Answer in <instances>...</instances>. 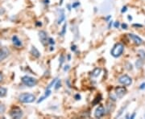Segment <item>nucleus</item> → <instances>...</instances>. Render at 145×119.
I'll list each match as a JSON object with an SVG mask.
<instances>
[{
	"label": "nucleus",
	"instance_id": "c9c22d12",
	"mask_svg": "<svg viewBox=\"0 0 145 119\" xmlns=\"http://www.w3.org/2000/svg\"><path fill=\"white\" fill-rule=\"evenodd\" d=\"M3 75H2V73H1V72H0V82L2 81V80H3Z\"/></svg>",
	"mask_w": 145,
	"mask_h": 119
},
{
	"label": "nucleus",
	"instance_id": "c756f323",
	"mask_svg": "<svg viewBox=\"0 0 145 119\" xmlns=\"http://www.w3.org/2000/svg\"><path fill=\"white\" fill-rule=\"evenodd\" d=\"M121 26L123 29H127V24H123Z\"/></svg>",
	"mask_w": 145,
	"mask_h": 119
},
{
	"label": "nucleus",
	"instance_id": "6e6552de",
	"mask_svg": "<svg viewBox=\"0 0 145 119\" xmlns=\"http://www.w3.org/2000/svg\"><path fill=\"white\" fill-rule=\"evenodd\" d=\"M105 114V108L102 105H99L98 108L95 109L94 112V117L97 118L102 117Z\"/></svg>",
	"mask_w": 145,
	"mask_h": 119
},
{
	"label": "nucleus",
	"instance_id": "aec40b11",
	"mask_svg": "<svg viewBox=\"0 0 145 119\" xmlns=\"http://www.w3.org/2000/svg\"><path fill=\"white\" fill-rule=\"evenodd\" d=\"M60 85H61V81H60V80L57 79V80L55 83V89H58L60 87Z\"/></svg>",
	"mask_w": 145,
	"mask_h": 119
},
{
	"label": "nucleus",
	"instance_id": "4be33fe9",
	"mask_svg": "<svg viewBox=\"0 0 145 119\" xmlns=\"http://www.w3.org/2000/svg\"><path fill=\"white\" fill-rule=\"evenodd\" d=\"M64 56L63 55H61V56H60V59H59V60H60V66H61L62 64L64 63Z\"/></svg>",
	"mask_w": 145,
	"mask_h": 119
},
{
	"label": "nucleus",
	"instance_id": "9d476101",
	"mask_svg": "<svg viewBox=\"0 0 145 119\" xmlns=\"http://www.w3.org/2000/svg\"><path fill=\"white\" fill-rule=\"evenodd\" d=\"M8 55H9V52L7 48L0 49V61H2L4 59H6Z\"/></svg>",
	"mask_w": 145,
	"mask_h": 119
},
{
	"label": "nucleus",
	"instance_id": "7c9ffc66",
	"mask_svg": "<svg viewBox=\"0 0 145 119\" xmlns=\"http://www.w3.org/2000/svg\"><path fill=\"white\" fill-rule=\"evenodd\" d=\"M76 49H77V46H76V45H74V46H72V47H71V50L72 52L76 51Z\"/></svg>",
	"mask_w": 145,
	"mask_h": 119
},
{
	"label": "nucleus",
	"instance_id": "79ce46f5",
	"mask_svg": "<svg viewBox=\"0 0 145 119\" xmlns=\"http://www.w3.org/2000/svg\"><path fill=\"white\" fill-rule=\"evenodd\" d=\"M70 58H71L70 55H68V60H70Z\"/></svg>",
	"mask_w": 145,
	"mask_h": 119
},
{
	"label": "nucleus",
	"instance_id": "f03ea898",
	"mask_svg": "<svg viewBox=\"0 0 145 119\" xmlns=\"http://www.w3.org/2000/svg\"><path fill=\"white\" fill-rule=\"evenodd\" d=\"M123 50H124L123 44H121V43H117V44H114L110 53H111V55L114 57H119L123 54Z\"/></svg>",
	"mask_w": 145,
	"mask_h": 119
},
{
	"label": "nucleus",
	"instance_id": "c85d7f7f",
	"mask_svg": "<svg viewBox=\"0 0 145 119\" xmlns=\"http://www.w3.org/2000/svg\"><path fill=\"white\" fill-rule=\"evenodd\" d=\"M139 89H145V83H142V84H140Z\"/></svg>",
	"mask_w": 145,
	"mask_h": 119
},
{
	"label": "nucleus",
	"instance_id": "a19ab883",
	"mask_svg": "<svg viewBox=\"0 0 145 119\" xmlns=\"http://www.w3.org/2000/svg\"><path fill=\"white\" fill-rule=\"evenodd\" d=\"M36 25H38V26H41L42 25V24H41V23H36Z\"/></svg>",
	"mask_w": 145,
	"mask_h": 119
},
{
	"label": "nucleus",
	"instance_id": "6ab92c4d",
	"mask_svg": "<svg viewBox=\"0 0 145 119\" xmlns=\"http://www.w3.org/2000/svg\"><path fill=\"white\" fill-rule=\"evenodd\" d=\"M138 54H139V56L140 59L145 60V52L143 51V50H139Z\"/></svg>",
	"mask_w": 145,
	"mask_h": 119
},
{
	"label": "nucleus",
	"instance_id": "f3484780",
	"mask_svg": "<svg viewBox=\"0 0 145 119\" xmlns=\"http://www.w3.org/2000/svg\"><path fill=\"white\" fill-rule=\"evenodd\" d=\"M143 60L139 58V60H137L136 63H135L136 68H142V66H143Z\"/></svg>",
	"mask_w": 145,
	"mask_h": 119
},
{
	"label": "nucleus",
	"instance_id": "7ed1b4c3",
	"mask_svg": "<svg viewBox=\"0 0 145 119\" xmlns=\"http://www.w3.org/2000/svg\"><path fill=\"white\" fill-rule=\"evenodd\" d=\"M21 80H22V83L24 84V85L28 86V87H30V88L36 86V84H37V83H38L37 80L36 78L31 77V76H23Z\"/></svg>",
	"mask_w": 145,
	"mask_h": 119
},
{
	"label": "nucleus",
	"instance_id": "412c9836",
	"mask_svg": "<svg viewBox=\"0 0 145 119\" xmlns=\"http://www.w3.org/2000/svg\"><path fill=\"white\" fill-rule=\"evenodd\" d=\"M56 80H57V78H55V79L53 80H52V82H51L50 84H48V88H47V89H50L51 87H52V85H54Z\"/></svg>",
	"mask_w": 145,
	"mask_h": 119
},
{
	"label": "nucleus",
	"instance_id": "20e7f679",
	"mask_svg": "<svg viewBox=\"0 0 145 119\" xmlns=\"http://www.w3.org/2000/svg\"><path fill=\"white\" fill-rule=\"evenodd\" d=\"M10 116L12 118H21L23 117V111L20 107H13L10 111Z\"/></svg>",
	"mask_w": 145,
	"mask_h": 119
},
{
	"label": "nucleus",
	"instance_id": "423d86ee",
	"mask_svg": "<svg viewBox=\"0 0 145 119\" xmlns=\"http://www.w3.org/2000/svg\"><path fill=\"white\" fill-rule=\"evenodd\" d=\"M128 36L130 37V39L134 42L136 45H141L143 44L142 39H141V38L139 36H138L137 35H135V34H133V33H130L128 35Z\"/></svg>",
	"mask_w": 145,
	"mask_h": 119
},
{
	"label": "nucleus",
	"instance_id": "2f4dec72",
	"mask_svg": "<svg viewBox=\"0 0 145 119\" xmlns=\"http://www.w3.org/2000/svg\"><path fill=\"white\" fill-rule=\"evenodd\" d=\"M74 97H75L76 100H80V99H81V96H80L79 94H76Z\"/></svg>",
	"mask_w": 145,
	"mask_h": 119
},
{
	"label": "nucleus",
	"instance_id": "ea45409f",
	"mask_svg": "<svg viewBox=\"0 0 145 119\" xmlns=\"http://www.w3.org/2000/svg\"><path fill=\"white\" fill-rule=\"evenodd\" d=\"M110 17H111V16H110V15H109V16H108L107 18H106V21H108V20H110Z\"/></svg>",
	"mask_w": 145,
	"mask_h": 119
},
{
	"label": "nucleus",
	"instance_id": "72a5a7b5",
	"mask_svg": "<svg viewBox=\"0 0 145 119\" xmlns=\"http://www.w3.org/2000/svg\"><path fill=\"white\" fill-rule=\"evenodd\" d=\"M112 26V21H109V25H108V29H110Z\"/></svg>",
	"mask_w": 145,
	"mask_h": 119
},
{
	"label": "nucleus",
	"instance_id": "4468645a",
	"mask_svg": "<svg viewBox=\"0 0 145 119\" xmlns=\"http://www.w3.org/2000/svg\"><path fill=\"white\" fill-rule=\"evenodd\" d=\"M64 19H65V16H64V11L61 10V11H60V14L59 15V18H58V20H57V24H61V23L64 20Z\"/></svg>",
	"mask_w": 145,
	"mask_h": 119
},
{
	"label": "nucleus",
	"instance_id": "b1692460",
	"mask_svg": "<svg viewBox=\"0 0 145 119\" xmlns=\"http://www.w3.org/2000/svg\"><path fill=\"white\" fill-rule=\"evenodd\" d=\"M5 111V106L3 105H0V113H3Z\"/></svg>",
	"mask_w": 145,
	"mask_h": 119
},
{
	"label": "nucleus",
	"instance_id": "2eb2a0df",
	"mask_svg": "<svg viewBox=\"0 0 145 119\" xmlns=\"http://www.w3.org/2000/svg\"><path fill=\"white\" fill-rule=\"evenodd\" d=\"M101 68H94V71L92 72V76H94V77H97V76H99V74L101 73Z\"/></svg>",
	"mask_w": 145,
	"mask_h": 119
},
{
	"label": "nucleus",
	"instance_id": "e433bc0d",
	"mask_svg": "<svg viewBox=\"0 0 145 119\" xmlns=\"http://www.w3.org/2000/svg\"><path fill=\"white\" fill-rule=\"evenodd\" d=\"M135 113H133V114L131 115V116L130 117V118H131V119H132V118H134V117H135Z\"/></svg>",
	"mask_w": 145,
	"mask_h": 119
},
{
	"label": "nucleus",
	"instance_id": "39448f33",
	"mask_svg": "<svg viewBox=\"0 0 145 119\" xmlns=\"http://www.w3.org/2000/svg\"><path fill=\"white\" fill-rule=\"evenodd\" d=\"M119 82L124 86H129L132 83V80L127 75H123L119 78Z\"/></svg>",
	"mask_w": 145,
	"mask_h": 119
},
{
	"label": "nucleus",
	"instance_id": "1a4fd4ad",
	"mask_svg": "<svg viewBox=\"0 0 145 119\" xmlns=\"http://www.w3.org/2000/svg\"><path fill=\"white\" fill-rule=\"evenodd\" d=\"M127 93V89L124 87H117L115 88V94L119 98H122Z\"/></svg>",
	"mask_w": 145,
	"mask_h": 119
},
{
	"label": "nucleus",
	"instance_id": "f704fd0d",
	"mask_svg": "<svg viewBox=\"0 0 145 119\" xmlns=\"http://www.w3.org/2000/svg\"><path fill=\"white\" fill-rule=\"evenodd\" d=\"M133 27H137V28H142V25L141 24H133Z\"/></svg>",
	"mask_w": 145,
	"mask_h": 119
},
{
	"label": "nucleus",
	"instance_id": "58836bf2",
	"mask_svg": "<svg viewBox=\"0 0 145 119\" xmlns=\"http://www.w3.org/2000/svg\"><path fill=\"white\" fill-rule=\"evenodd\" d=\"M127 19H128L129 20H132V17L130 16V15H128V16H127Z\"/></svg>",
	"mask_w": 145,
	"mask_h": 119
},
{
	"label": "nucleus",
	"instance_id": "9b49d317",
	"mask_svg": "<svg viewBox=\"0 0 145 119\" xmlns=\"http://www.w3.org/2000/svg\"><path fill=\"white\" fill-rule=\"evenodd\" d=\"M51 93H52V91L50 90V89H47L46 91H45V93H44V95L43 96V97H40V99L37 101V103H40V102L43 101L44 99H46L47 97H48L49 96L51 95Z\"/></svg>",
	"mask_w": 145,
	"mask_h": 119
},
{
	"label": "nucleus",
	"instance_id": "0eeeda50",
	"mask_svg": "<svg viewBox=\"0 0 145 119\" xmlns=\"http://www.w3.org/2000/svg\"><path fill=\"white\" fill-rule=\"evenodd\" d=\"M39 37H40L41 44L44 46L47 45V44H48V35H47L46 32H44V31H40V32H39Z\"/></svg>",
	"mask_w": 145,
	"mask_h": 119
},
{
	"label": "nucleus",
	"instance_id": "5701e85b",
	"mask_svg": "<svg viewBox=\"0 0 145 119\" xmlns=\"http://www.w3.org/2000/svg\"><path fill=\"white\" fill-rule=\"evenodd\" d=\"M48 43L50 44H54L55 41H54V40L52 39V38H48Z\"/></svg>",
	"mask_w": 145,
	"mask_h": 119
},
{
	"label": "nucleus",
	"instance_id": "cd10ccee",
	"mask_svg": "<svg viewBox=\"0 0 145 119\" xmlns=\"http://www.w3.org/2000/svg\"><path fill=\"white\" fill-rule=\"evenodd\" d=\"M119 25H120V24H119V21L115 22V23H114V28H119Z\"/></svg>",
	"mask_w": 145,
	"mask_h": 119
},
{
	"label": "nucleus",
	"instance_id": "473e14b6",
	"mask_svg": "<svg viewBox=\"0 0 145 119\" xmlns=\"http://www.w3.org/2000/svg\"><path fill=\"white\" fill-rule=\"evenodd\" d=\"M68 69H69V66H68V65H66V66H64V72L68 71Z\"/></svg>",
	"mask_w": 145,
	"mask_h": 119
},
{
	"label": "nucleus",
	"instance_id": "f257e3e1",
	"mask_svg": "<svg viewBox=\"0 0 145 119\" xmlns=\"http://www.w3.org/2000/svg\"><path fill=\"white\" fill-rule=\"evenodd\" d=\"M36 100L35 95L29 93H24L19 96V101L22 103H32Z\"/></svg>",
	"mask_w": 145,
	"mask_h": 119
},
{
	"label": "nucleus",
	"instance_id": "ddd939ff",
	"mask_svg": "<svg viewBox=\"0 0 145 119\" xmlns=\"http://www.w3.org/2000/svg\"><path fill=\"white\" fill-rule=\"evenodd\" d=\"M31 53L32 54V56H34L36 58H39L40 56V52H39V50H38L35 46H32V49H31Z\"/></svg>",
	"mask_w": 145,
	"mask_h": 119
},
{
	"label": "nucleus",
	"instance_id": "a878e982",
	"mask_svg": "<svg viewBox=\"0 0 145 119\" xmlns=\"http://www.w3.org/2000/svg\"><path fill=\"white\" fill-rule=\"evenodd\" d=\"M125 108H126V106H125V107H123V108H122V109L119 110V113H118V114H117V116H116L117 117H119V116H121V114L123 113V111L124 110V109H125Z\"/></svg>",
	"mask_w": 145,
	"mask_h": 119
},
{
	"label": "nucleus",
	"instance_id": "f8f14e48",
	"mask_svg": "<svg viewBox=\"0 0 145 119\" xmlns=\"http://www.w3.org/2000/svg\"><path fill=\"white\" fill-rule=\"evenodd\" d=\"M12 42H13V44L15 46H16V47H21L22 46L21 40L19 39L18 36H14L12 37Z\"/></svg>",
	"mask_w": 145,
	"mask_h": 119
},
{
	"label": "nucleus",
	"instance_id": "393cba45",
	"mask_svg": "<svg viewBox=\"0 0 145 119\" xmlns=\"http://www.w3.org/2000/svg\"><path fill=\"white\" fill-rule=\"evenodd\" d=\"M78 6H80V3L76 2V3H74V4L72 5V8H76V7H78Z\"/></svg>",
	"mask_w": 145,
	"mask_h": 119
},
{
	"label": "nucleus",
	"instance_id": "4c0bfd02",
	"mask_svg": "<svg viewBox=\"0 0 145 119\" xmlns=\"http://www.w3.org/2000/svg\"><path fill=\"white\" fill-rule=\"evenodd\" d=\"M44 2H45V4H48L49 3V0H44Z\"/></svg>",
	"mask_w": 145,
	"mask_h": 119
},
{
	"label": "nucleus",
	"instance_id": "bb28decb",
	"mask_svg": "<svg viewBox=\"0 0 145 119\" xmlns=\"http://www.w3.org/2000/svg\"><path fill=\"white\" fill-rule=\"evenodd\" d=\"M127 11V7L125 6V7H123V8H122L121 12H122V13H124V12H126V11Z\"/></svg>",
	"mask_w": 145,
	"mask_h": 119
},
{
	"label": "nucleus",
	"instance_id": "dca6fc26",
	"mask_svg": "<svg viewBox=\"0 0 145 119\" xmlns=\"http://www.w3.org/2000/svg\"><path fill=\"white\" fill-rule=\"evenodd\" d=\"M7 89L6 88L0 87V97H4L7 96Z\"/></svg>",
	"mask_w": 145,
	"mask_h": 119
},
{
	"label": "nucleus",
	"instance_id": "a211bd4d",
	"mask_svg": "<svg viewBox=\"0 0 145 119\" xmlns=\"http://www.w3.org/2000/svg\"><path fill=\"white\" fill-rule=\"evenodd\" d=\"M66 28H67V24H66V23H64V24L62 27L61 32H60V33L61 36H64V35H65V33H66Z\"/></svg>",
	"mask_w": 145,
	"mask_h": 119
}]
</instances>
